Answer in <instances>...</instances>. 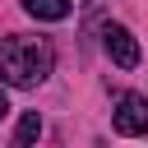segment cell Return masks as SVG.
<instances>
[{"instance_id": "1", "label": "cell", "mask_w": 148, "mask_h": 148, "mask_svg": "<svg viewBox=\"0 0 148 148\" xmlns=\"http://www.w3.org/2000/svg\"><path fill=\"white\" fill-rule=\"evenodd\" d=\"M56 69V51L37 37H0V83L9 88H37Z\"/></svg>"}, {"instance_id": "2", "label": "cell", "mask_w": 148, "mask_h": 148, "mask_svg": "<svg viewBox=\"0 0 148 148\" xmlns=\"http://www.w3.org/2000/svg\"><path fill=\"white\" fill-rule=\"evenodd\" d=\"M102 51H106L111 65H120V69H134L139 56H143V51H139V37H134L125 23H106V28H102Z\"/></svg>"}, {"instance_id": "6", "label": "cell", "mask_w": 148, "mask_h": 148, "mask_svg": "<svg viewBox=\"0 0 148 148\" xmlns=\"http://www.w3.org/2000/svg\"><path fill=\"white\" fill-rule=\"evenodd\" d=\"M5 111H9V92H5V83H0V120H5Z\"/></svg>"}, {"instance_id": "5", "label": "cell", "mask_w": 148, "mask_h": 148, "mask_svg": "<svg viewBox=\"0 0 148 148\" xmlns=\"http://www.w3.org/2000/svg\"><path fill=\"white\" fill-rule=\"evenodd\" d=\"M42 134V116L37 111H23V120H18V130H14V143H32Z\"/></svg>"}, {"instance_id": "3", "label": "cell", "mask_w": 148, "mask_h": 148, "mask_svg": "<svg viewBox=\"0 0 148 148\" xmlns=\"http://www.w3.org/2000/svg\"><path fill=\"white\" fill-rule=\"evenodd\" d=\"M111 120H116V130L130 134V139H134V134H148V97H143V92H120Z\"/></svg>"}, {"instance_id": "4", "label": "cell", "mask_w": 148, "mask_h": 148, "mask_svg": "<svg viewBox=\"0 0 148 148\" xmlns=\"http://www.w3.org/2000/svg\"><path fill=\"white\" fill-rule=\"evenodd\" d=\"M23 9L32 14V18H42V23H60V18H69V0H23Z\"/></svg>"}]
</instances>
